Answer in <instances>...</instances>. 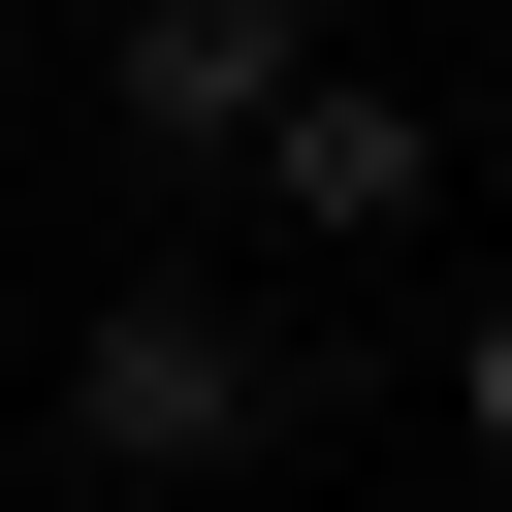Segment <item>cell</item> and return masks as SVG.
Masks as SVG:
<instances>
[{
	"label": "cell",
	"mask_w": 512,
	"mask_h": 512,
	"mask_svg": "<svg viewBox=\"0 0 512 512\" xmlns=\"http://www.w3.org/2000/svg\"><path fill=\"white\" fill-rule=\"evenodd\" d=\"M256 416H288V384H256L224 288H96V352H64V448H96V480H224Z\"/></svg>",
	"instance_id": "cell-1"
},
{
	"label": "cell",
	"mask_w": 512,
	"mask_h": 512,
	"mask_svg": "<svg viewBox=\"0 0 512 512\" xmlns=\"http://www.w3.org/2000/svg\"><path fill=\"white\" fill-rule=\"evenodd\" d=\"M96 64H128V128H160V160H256V128L320 96V32H288V0H128Z\"/></svg>",
	"instance_id": "cell-2"
},
{
	"label": "cell",
	"mask_w": 512,
	"mask_h": 512,
	"mask_svg": "<svg viewBox=\"0 0 512 512\" xmlns=\"http://www.w3.org/2000/svg\"><path fill=\"white\" fill-rule=\"evenodd\" d=\"M256 192H288V224H352V256H384V224H416V192H448V128H416V96H384V64H320V96H288V128H256Z\"/></svg>",
	"instance_id": "cell-3"
},
{
	"label": "cell",
	"mask_w": 512,
	"mask_h": 512,
	"mask_svg": "<svg viewBox=\"0 0 512 512\" xmlns=\"http://www.w3.org/2000/svg\"><path fill=\"white\" fill-rule=\"evenodd\" d=\"M448 416H480V480H512V320H480V352H448Z\"/></svg>",
	"instance_id": "cell-4"
},
{
	"label": "cell",
	"mask_w": 512,
	"mask_h": 512,
	"mask_svg": "<svg viewBox=\"0 0 512 512\" xmlns=\"http://www.w3.org/2000/svg\"><path fill=\"white\" fill-rule=\"evenodd\" d=\"M0 32H32V0H0Z\"/></svg>",
	"instance_id": "cell-5"
}]
</instances>
